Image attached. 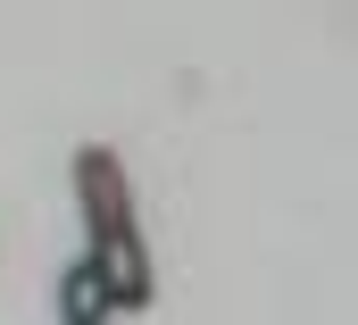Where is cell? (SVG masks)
I'll list each match as a JSON object with an SVG mask.
<instances>
[{"instance_id":"cell-1","label":"cell","mask_w":358,"mask_h":325,"mask_svg":"<svg viewBox=\"0 0 358 325\" xmlns=\"http://www.w3.org/2000/svg\"><path fill=\"white\" fill-rule=\"evenodd\" d=\"M76 200H84V234H92V267L108 275V300L117 309H150V250H142V234H134V192H125V167L108 159L100 142H84L76 151Z\"/></svg>"},{"instance_id":"cell-2","label":"cell","mask_w":358,"mask_h":325,"mask_svg":"<svg viewBox=\"0 0 358 325\" xmlns=\"http://www.w3.org/2000/svg\"><path fill=\"white\" fill-rule=\"evenodd\" d=\"M117 317V300H108V275L92 267V258H76L67 275H59V325H108Z\"/></svg>"}]
</instances>
